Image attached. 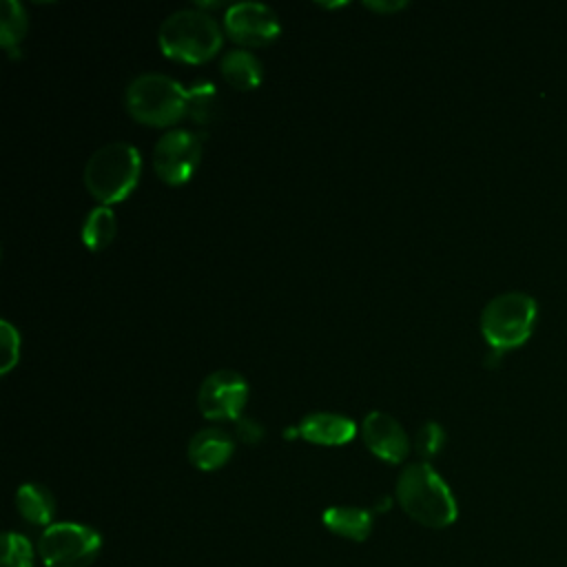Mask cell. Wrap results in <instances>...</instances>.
Masks as SVG:
<instances>
[{
  "instance_id": "cell-1",
  "label": "cell",
  "mask_w": 567,
  "mask_h": 567,
  "mask_svg": "<svg viewBox=\"0 0 567 567\" xmlns=\"http://www.w3.org/2000/svg\"><path fill=\"white\" fill-rule=\"evenodd\" d=\"M396 498L403 512L425 527H447L458 514L447 483L427 463H412L399 474Z\"/></svg>"
},
{
  "instance_id": "cell-2",
  "label": "cell",
  "mask_w": 567,
  "mask_h": 567,
  "mask_svg": "<svg viewBox=\"0 0 567 567\" xmlns=\"http://www.w3.org/2000/svg\"><path fill=\"white\" fill-rule=\"evenodd\" d=\"M162 51L179 62H204L221 47V29L213 16L199 9H179L164 18L157 31Z\"/></svg>"
},
{
  "instance_id": "cell-3",
  "label": "cell",
  "mask_w": 567,
  "mask_h": 567,
  "mask_svg": "<svg viewBox=\"0 0 567 567\" xmlns=\"http://www.w3.org/2000/svg\"><path fill=\"white\" fill-rule=\"evenodd\" d=\"M140 153L128 142H109L100 146L84 164V186L89 193L106 204L124 199L140 175Z\"/></svg>"
},
{
  "instance_id": "cell-4",
  "label": "cell",
  "mask_w": 567,
  "mask_h": 567,
  "mask_svg": "<svg viewBox=\"0 0 567 567\" xmlns=\"http://www.w3.org/2000/svg\"><path fill=\"white\" fill-rule=\"evenodd\" d=\"M536 301L520 290L501 292L481 312V332L492 350L507 352L525 343L536 326Z\"/></svg>"
},
{
  "instance_id": "cell-5",
  "label": "cell",
  "mask_w": 567,
  "mask_h": 567,
  "mask_svg": "<svg viewBox=\"0 0 567 567\" xmlns=\"http://www.w3.org/2000/svg\"><path fill=\"white\" fill-rule=\"evenodd\" d=\"M126 111L142 124L168 126L186 115L188 91L164 73H142L126 86Z\"/></svg>"
},
{
  "instance_id": "cell-6",
  "label": "cell",
  "mask_w": 567,
  "mask_h": 567,
  "mask_svg": "<svg viewBox=\"0 0 567 567\" xmlns=\"http://www.w3.org/2000/svg\"><path fill=\"white\" fill-rule=\"evenodd\" d=\"M100 551V534L78 523H53L38 543L47 567H89Z\"/></svg>"
},
{
  "instance_id": "cell-7",
  "label": "cell",
  "mask_w": 567,
  "mask_h": 567,
  "mask_svg": "<svg viewBox=\"0 0 567 567\" xmlns=\"http://www.w3.org/2000/svg\"><path fill=\"white\" fill-rule=\"evenodd\" d=\"M202 133L173 128L164 133L153 148V168L166 184H184L195 173L202 157Z\"/></svg>"
},
{
  "instance_id": "cell-8",
  "label": "cell",
  "mask_w": 567,
  "mask_h": 567,
  "mask_svg": "<svg viewBox=\"0 0 567 567\" xmlns=\"http://www.w3.org/2000/svg\"><path fill=\"white\" fill-rule=\"evenodd\" d=\"M248 399V383L237 370L210 372L197 392V405L206 419H237Z\"/></svg>"
},
{
  "instance_id": "cell-9",
  "label": "cell",
  "mask_w": 567,
  "mask_h": 567,
  "mask_svg": "<svg viewBox=\"0 0 567 567\" xmlns=\"http://www.w3.org/2000/svg\"><path fill=\"white\" fill-rule=\"evenodd\" d=\"M224 24L228 35L246 47H264L272 42L279 31L277 13L264 2H235L226 9Z\"/></svg>"
},
{
  "instance_id": "cell-10",
  "label": "cell",
  "mask_w": 567,
  "mask_h": 567,
  "mask_svg": "<svg viewBox=\"0 0 567 567\" xmlns=\"http://www.w3.org/2000/svg\"><path fill=\"white\" fill-rule=\"evenodd\" d=\"M361 434H363L368 450L388 463L403 461L410 450L408 434L403 432L399 421L385 412L365 414Z\"/></svg>"
},
{
  "instance_id": "cell-11",
  "label": "cell",
  "mask_w": 567,
  "mask_h": 567,
  "mask_svg": "<svg viewBox=\"0 0 567 567\" xmlns=\"http://www.w3.org/2000/svg\"><path fill=\"white\" fill-rule=\"evenodd\" d=\"M354 421L332 412H312L299 423V436L319 445H343L354 439Z\"/></svg>"
},
{
  "instance_id": "cell-12",
  "label": "cell",
  "mask_w": 567,
  "mask_h": 567,
  "mask_svg": "<svg viewBox=\"0 0 567 567\" xmlns=\"http://www.w3.org/2000/svg\"><path fill=\"white\" fill-rule=\"evenodd\" d=\"M235 450L233 436L221 427H204L188 441V458L199 470L221 467Z\"/></svg>"
},
{
  "instance_id": "cell-13",
  "label": "cell",
  "mask_w": 567,
  "mask_h": 567,
  "mask_svg": "<svg viewBox=\"0 0 567 567\" xmlns=\"http://www.w3.org/2000/svg\"><path fill=\"white\" fill-rule=\"evenodd\" d=\"M323 523L330 532L357 543L365 540L372 532V514L361 507H328Z\"/></svg>"
},
{
  "instance_id": "cell-14",
  "label": "cell",
  "mask_w": 567,
  "mask_h": 567,
  "mask_svg": "<svg viewBox=\"0 0 567 567\" xmlns=\"http://www.w3.org/2000/svg\"><path fill=\"white\" fill-rule=\"evenodd\" d=\"M219 69H221V75L226 78V82H230L235 89H241V91L255 89L261 80V64L246 49L228 51L221 58Z\"/></svg>"
},
{
  "instance_id": "cell-15",
  "label": "cell",
  "mask_w": 567,
  "mask_h": 567,
  "mask_svg": "<svg viewBox=\"0 0 567 567\" xmlns=\"http://www.w3.org/2000/svg\"><path fill=\"white\" fill-rule=\"evenodd\" d=\"M16 505L20 516L33 525H47L55 514L53 494L38 483H24L16 494Z\"/></svg>"
},
{
  "instance_id": "cell-16",
  "label": "cell",
  "mask_w": 567,
  "mask_h": 567,
  "mask_svg": "<svg viewBox=\"0 0 567 567\" xmlns=\"http://www.w3.org/2000/svg\"><path fill=\"white\" fill-rule=\"evenodd\" d=\"M115 215L109 206H97L93 208L82 224V241L91 248V250H102L106 248L113 237H115Z\"/></svg>"
},
{
  "instance_id": "cell-17",
  "label": "cell",
  "mask_w": 567,
  "mask_h": 567,
  "mask_svg": "<svg viewBox=\"0 0 567 567\" xmlns=\"http://www.w3.org/2000/svg\"><path fill=\"white\" fill-rule=\"evenodd\" d=\"M27 33L24 7L16 0H2L0 4V44L16 55V44Z\"/></svg>"
},
{
  "instance_id": "cell-18",
  "label": "cell",
  "mask_w": 567,
  "mask_h": 567,
  "mask_svg": "<svg viewBox=\"0 0 567 567\" xmlns=\"http://www.w3.org/2000/svg\"><path fill=\"white\" fill-rule=\"evenodd\" d=\"M219 111V100H217V91L213 84L204 82V84H195L188 91V111L186 115L197 122V124H210L217 117Z\"/></svg>"
},
{
  "instance_id": "cell-19",
  "label": "cell",
  "mask_w": 567,
  "mask_h": 567,
  "mask_svg": "<svg viewBox=\"0 0 567 567\" xmlns=\"http://www.w3.org/2000/svg\"><path fill=\"white\" fill-rule=\"evenodd\" d=\"M2 567H33V547L31 543L16 532L2 534V554H0Z\"/></svg>"
},
{
  "instance_id": "cell-20",
  "label": "cell",
  "mask_w": 567,
  "mask_h": 567,
  "mask_svg": "<svg viewBox=\"0 0 567 567\" xmlns=\"http://www.w3.org/2000/svg\"><path fill=\"white\" fill-rule=\"evenodd\" d=\"M443 443H445V432L436 421H427L416 430L414 450L421 458H432L434 454H439Z\"/></svg>"
},
{
  "instance_id": "cell-21",
  "label": "cell",
  "mask_w": 567,
  "mask_h": 567,
  "mask_svg": "<svg viewBox=\"0 0 567 567\" xmlns=\"http://www.w3.org/2000/svg\"><path fill=\"white\" fill-rule=\"evenodd\" d=\"M0 346H2L0 372L7 374L18 363V357H20V334L7 319L0 321Z\"/></svg>"
},
{
  "instance_id": "cell-22",
  "label": "cell",
  "mask_w": 567,
  "mask_h": 567,
  "mask_svg": "<svg viewBox=\"0 0 567 567\" xmlns=\"http://www.w3.org/2000/svg\"><path fill=\"white\" fill-rule=\"evenodd\" d=\"M235 436L246 445H257L264 439V427L252 416H237L235 419Z\"/></svg>"
},
{
  "instance_id": "cell-23",
  "label": "cell",
  "mask_w": 567,
  "mask_h": 567,
  "mask_svg": "<svg viewBox=\"0 0 567 567\" xmlns=\"http://www.w3.org/2000/svg\"><path fill=\"white\" fill-rule=\"evenodd\" d=\"M365 7L372 9V11H396V9H403L405 2H401V0H394V2H377V0H372V2H370V0H368Z\"/></svg>"
}]
</instances>
